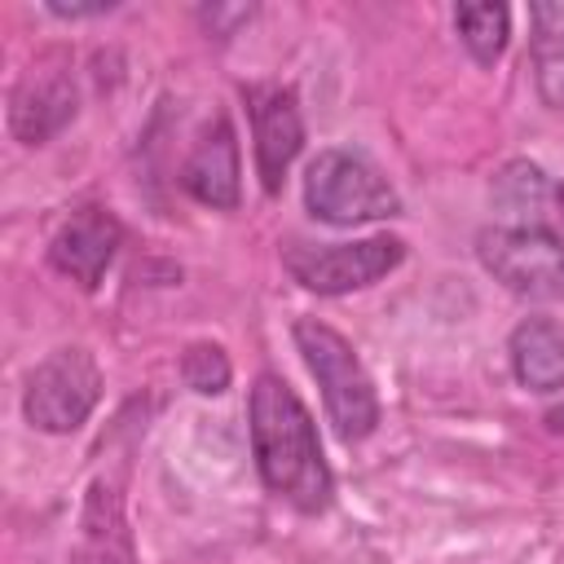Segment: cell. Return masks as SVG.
<instances>
[{"label":"cell","instance_id":"6da1fadb","mask_svg":"<svg viewBox=\"0 0 564 564\" xmlns=\"http://www.w3.org/2000/svg\"><path fill=\"white\" fill-rule=\"evenodd\" d=\"M251 449H256V467L260 480L269 485V494H278L282 502H291L295 511L313 516L330 507L335 480L317 441V423L308 414V405L295 397V388L278 375H260L251 383Z\"/></svg>","mask_w":564,"mask_h":564},{"label":"cell","instance_id":"7a4b0ae2","mask_svg":"<svg viewBox=\"0 0 564 564\" xmlns=\"http://www.w3.org/2000/svg\"><path fill=\"white\" fill-rule=\"evenodd\" d=\"M295 348L304 352V366L313 370L317 388H322V401H326V414L335 423V432L344 441H361L379 427V397H375V383L361 366V357L352 352V344L317 322V317H300L295 322Z\"/></svg>","mask_w":564,"mask_h":564},{"label":"cell","instance_id":"3957f363","mask_svg":"<svg viewBox=\"0 0 564 564\" xmlns=\"http://www.w3.org/2000/svg\"><path fill=\"white\" fill-rule=\"evenodd\" d=\"M304 207L326 225H366L401 212L388 176L357 150H317L304 172Z\"/></svg>","mask_w":564,"mask_h":564},{"label":"cell","instance_id":"277c9868","mask_svg":"<svg viewBox=\"0 0 564 564\" xmlns=\"http://www.w3.org/2000/svg\"><path fill=\"white\" fill-rule=\"evenodd\" d=\"M480 264L524 300H564V238L538 225H489L476 234Z\"/></svg>","mask_w":564,"mask_h":564},{"label":"cell","instance_id":"5b68a950","mask_svg":"<svg viewBox=\"0 0 564 564\" xmlns=\"http://www.w3.org/2000/svg\"><path fill=\"white\" fill-rule=\"evenodd\" d=\"M97 397H101V370H97L93 352L57 348L26 375L22 414L31 427H40L48 436H66L88 423V414L97 410Z\"/></svg>","mask_w":564,"mask_h":564},{"label":"cell","instance_id":"8992f818","mask_svg":"<svg viewBox=\"0 0 564 564\" xmlns=\"http://www.w3.org/2000/svg\"><path fill=\"white\" fill-rule=\"evenodd\" d=\"M405 256L401 238L375 234V238H357V242H291L282 251L286 273L317 295H344V291H361L379 278H388Z\"/></svg>","mask_w":564,"mask_h":564},{"label":"cell","instance_id":"52a82bcc","mask_svg":"<svg viewBox=\"0 0 564 564\" xmlns=\"http://www.w3.org/2000/svg\"><path fill=\"white\" fill-rule=\"evenodd\" d=\"M75 119V79L62 53L35 57L9 93V132L22 145H44Z\"/></svg>","mask_w":564,"mask_h":564},{"label":"cell","instance_id":"ba28073f","mask_svg":"<svg viewBox=\"0 0 564 564\" xmlns=\"http://www.w3.org/2000/svg\"><path fill=\"white\" fill-rule=\"evenodd\" d=\"M247 115H251V141H256V172L264 194H278L286 181V167L295 163L304 145V119L295 106V93L282 84H247L242 88Z\"/></svg>","mask_w":564,"mask_h":564},{"label":"cell","instance_id":"9c48e42d","mask_svg":"<svg viewBox=\"0 0 564 564\" xmlns=\"http://www.w3.org/2000/svg\"><path fill=\"white\" fill-rule=\"evenodd\" d=\"M123 229L106 207H79L62 220V229L48 242V260L57 273H66L70 282H79L84 291H93L106 273V264L115 260Z\"/></svg>","mask_w":564,"mask_h":564},{"label":"cell","instance_id":"30bf717a","mask_svg":"<svg viewBox=\"0 0 564 564\" xmlns=\"http://www.w3.org/2000/svg\"><path fill=\"white\" fill-rule=\"evenodd\" d=\"M238 137L234 123L220 115L216 123H207V132L198 137L194 154L181 167V185L203 203V207H238Z\"/></svg>","mask_w":564,"mask_h":564},{"label":"cell","instance_id":"8fae6325","mask_svg":"<svg viewBox=\"0 0 564 564\" xmlns=\"http://www.w3.org/2000/svg\"><path fill=\"white\" fill-rule=\"evenodd\" d=\"M75 564H137L132 529L123 520V498L106 485L93 480L79 516V538H75Z\"/></svg>","mask_w":564,"mask_h":564},{"label":"cell","instance_id":"7c38bea8","mask_svg":"<svg viewBox=\"0 0 564 564\" xmlns=\"http://www.w3.org/2000/svg\"><path fill=\"white\" fill-rule=\"evenodd\" d=\"M511 370L516 383L529 392H560L564 388V322L560 317H524L511 330Z\"/></svg>","mask_w":564,"mask_h":564},{"label":"cell","instance_id":"4fadbf2b","mask_svg":"<svg viewBox=\"0 0 564 564\" xmlns=\"http://www.w3.org/2000/svg\"><path fill=\"white\" fill-rule=\"evenodd\" d=\"M494 203L511 216V225H564V185L551 181L542 167L533 163H507L494 181Z\"/></svg>","mask_w":564,"mask_h":564},{"label":"cell","instance_id":"5bb4252c","mask_svg":"<svg viewBox=\"0 0 564 564\" xmlns=\"http://www.w3.org/2000/svg\"><path fill=\"white\" fill-rule=\"evenodd\" d=\"M529 22H533V79H538V97L551 110H564V0L555 4H529Z\"/></svg>","mask_w":564,"mask_h":564},{"label":"cell","instance_id":"9a60e30c","mask_svg":"<svg viewBox=\"0 0 564 564\" xmlns=\"http://www.w3.org/2000/svg\"><path fill=\"white\" fill-rule=\"evenodd\" d=\"M507 22L511 13L502 4H458L454 9V26L467 44V53L480 62V66H494L507 48Z\"/></svg>","mask_w":564,"mask_h":564},{"label":"cell","instance_id":"2e32d148","mask_svg":"<svg viewBox=\"0 0 564 564\" xmlns=\"http://www.w3.org/2000/svg\"><path fill=\"white\" fill-rule=\"evenodd\" d=\"M181 379H185L198 397H216V392H225V388H229L234 366H229V357H225V348H220V344L198 339V344H189V348H185V357H181Z\"/></svg>","mask_w":564,"mask_h":564},{"label":"cell","instance_id":"e0dca14e","mask_svg":"<svg viewBox=\"0 0 564 564\" xmlns=\"http://www.w3.org/2000/svg\"><path fill=\"white\" fill-rule=\"evenodd\" d=\"M110 4H48V13L57 18H93V13H106Z\"/></svg>","mask_w":564,"mask_h":564}]
</instances>
